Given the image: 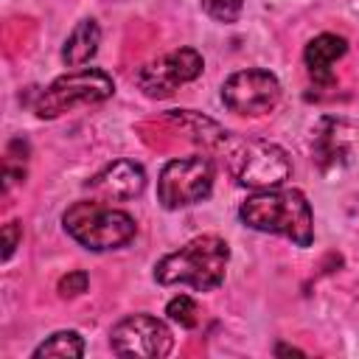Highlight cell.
I'll return each mask as SVG.
<instances>
[{"instance_id":"1","label":"cell","mask_w":359,"mask_h":359,"mask_svg":"<svg viewBox=\"0 0 359 359\" xmlns=\"http://www.w3.org/2000/svg\"><path fill=\"white\" fill-rule=\"evenodd\" d=\"M238 216L247 227L258 233L286 236L297 247H311L314 241V216L309 199L297 188H266L247 196L238 208Z\"/></svg>"},{"instance_id":"2","label":"cell","mask_w":359,"mask_h":359,"mask_svg":"<svg viewBox=\"0 0 359 359\" xmlns=\"http://www.w3.org/2000/svg\"><path fill=\"white\" fill-rule=\"evenodd\" d=\"M230 261V247L219 236H196L177 252L163 255L154 264V280L163 286L185 283L196 292H213L222 286Z\"/></svg>"},{"instance_id":"3","label":"cell","mask_w":359,"mask_h":359,"mask_svg":"<svg viewBox=\"0 0 359 359\" xmlns=\"http://www.w3.org/2000/svg\"><path fill=\"white\" fill-rule=\"evenodd\" d=\"M216 149L224 151L227 171L244 188H252V191L278 188L292 174V160L278 143L255 140V137H236L227 132Z\"/></svg>"},{"instance_id":"4","label":"cell","mask_w":359,"mask_h":359,"mask_svg":"<svg viewBox=\"0 0 359 359\" xmlns=\"http://www.w3.org/2000/svg\"><path fill=\"white\" fill-rule=\"evenodd\" d=\"M62 224L73 241H79L81 247H87L93 252L118 250V247L129 244L137 233V224L126 210L107 208V205H101V199L73 202L65 210Z\"/></svg>"},{"instance_id":"5","label":"cell","mask_w":359,"mask_h":359,"mask_svg":"<svg viewBox=\"0 0 359 359\" xmlns=\"http://www.w3.org/2000/svg\"><path fill=\"white\" fill-rule=\"evenodd\" d=\"M115 93L112 79L98 70V67H81L73 73L59 76L50 87H45L34 104L36 115L50 121L59 118L76 107H90V104H101Z\"/></svg>"},{"instance_id":"6","label":"cell","mask_w":359,"mask_h":359,"mask_svg":"<svg viewBox=\"0 0 359 359\" xmlns=\"http://www.w3.org/2000/svg\"><path fill=\"white\" fill-rule=\"evenodd\" d=\"M213 188V163L210 157L191 154L168 160L157 180V199L165 210H180L202 202Z\"/></svg>"},{"instance_id":"7","label":"cell","mask_w":359,"mask_h":359,"mask_svg":"<svg viewBox=\"0 0 359 359\" xmlns=\"http://www.w3.org/2000/svg\"><path fill=\"white\" fill-rule=\"evenodd\" d=\"M112 353L118 356H140V359H160L168 356L174 348V337L168 325L151 314H129L109 331Z\"/></svg>"},{"instance_id":"8","label":"cell","mask_w":359,"mask_h":359,"mask_svg":"<svg viewBox=\"0 0 359 359\" xmlns=\"http://www.w3.org/2000/svg\"><path fill=\"white\" fill-rule=\"evenodd\" d=\"M222 101L236 115H266L280 101V81L269 70H238L224 79Z\"/></svg>"},{"instance_id":"9","label":"cell","mask_w":359,"mask_h":359,"mask_svg":"<svg viewBox=\"0 0 359 359\" xmlns=\"http://www.w3.org/2000/svg\"><path fill=\"white\" fill-rule=\"evenodd\" d=\"M205 62H202V53L194 50V48H177L160 59H151L146 62L137 76H135V84L143 90V95L149 98H168L177 87L194 81L199 73H202Z\"/></svg>"},{"instance_id":"10","label":"cell","mask_w":359,"mask_h":359,"mask_svg":"<svg viewBox=\"0 0 359 359\" xmlns=\"http://www.w3.org/2000/svg\"><path fill=\"white\" fill-rule=\"evenodd\" d=\"M84 188L90 191L93 199H101V202L132 199L146 188V171L132 160H115L104 165L93 180H87Z\"/></svg>"},{"instance_id":"11","label":"cell","mask_w":359,"mask_h":359,"mask_svg":"<svg viewBox=\"0 0 359 359\" xmlns=\"http://www.w3.org/2000/svg\"><path fill=\"white\" fill-rule=\"evenodd\" d=\"M348 53V42L339 34H320L314 36L306 50H303V62L309 67V76L314 84L320 87H331L334 84V65Z\"/></svg>"},{"instance_id":"12","label":"cell","mask_w":359,"mask_h":359,"mask_svg":"<svg viewBox=\"0 0 359 359\" xmlns=\"http://www.w3.org/2000/svg\"><path fill=\"white\" fill-rule=\"evenodd\" d=\"M345 123L342 121H334V118H323L314 129V137H311V151H314V160L320 168H334L339 165L345 157H348V135H345Z\"/></svg>"},{"instance_id":"13","label":"cell","mask_w":359,"mask_h":359,"mask_svg":"<svg viewBox=\"0 0 359 359\" xmlns=\"http://www.w3.org/2000/svg\"><path fill=\"white\" fill-rule=\"evenodd\" d=\"M98 42H101V28L95 20H81L70 36L65 39V48H62V62L67 67H81L84 62H90L98 50Z\"/></svg>"},{"instance_id":"14","label":"cell","mask_w":359,"mask_h":359,"mask_svg":"<svg viewBox=\"0 0 359 359\" xmlns=\"http://www.w3.org/2000/svg\"><path fill=\"white\" fill-rule=\"evenodd\" d=\"M84 353V339L76 331H56L50 334L39 348H34V356H59V359H79Z\"/></svg>"},{"instance_id":"15","label":"cell","mask_w":359,"mask_h":359,"mask_svg":"<svg viewBox=\"0 0 359 359\" xmlns=\"http://www.w3.org/2000/svg\"><path fill=\"white\" fill-rule=\"evenodd\" d=\"M165 314H168V320L177 323L180 328H194V325L199 323V306H196V300L188 297V294L171 297L168 306H165Z\"/></svg>"},{"instance_id":"16","label":"cell","mask_w":359,"mask_h":359,"mask_svg":"<svg viewBox=\"0 0 359 359\" xmlns=\"http://www.w3.org/2000/svg\"><path fill=\"white\" fill-rule=\"evenodd\" d=\"M202 8L216 22H236L244 8V0H202Z\"/></svg>"},{"instance_id":"17","label":"cell","mask_w":359,"mask_h":359,"mask_svg":"<svg viewBox=\"0 0 359 359\" xmlns=\"http://www.w3.org/2000/svg\"><path fill=\"white\" fill-rule=\"evenodd\" d=\"M87 283H90V278H87V272H81V269H76V272H67L65 278H59V294L62 297H76V294H81V292H87Z\"/></svg>"},{"instance_id":"18","label":"cell","mask_w":359,"mask_h":359,"mask_svg":"<svg viewBox=\"0 0 359 359\" xmlns=\"http://www.w3.org/2000/svg\"><path fill=\"white\" fill-rule=\"evenodd\" d=\"M20 238H22V224L20 222H6L3 224V261H8L14 255Z\"/></svg>"},{"instance_id":"19","label":"cell","mask_w":359,"mask_h":359,"mask_svg":"<svg viewBox=\"0 0 359 359\" xmlns=\"http://www.w3.org/2000/svg\"><path fill=\"white\" fill-rule=\"evenodd\" d=\"M278 353H303V351H297V348H286V345H278Z\"/></svg>"}]
</instances>
